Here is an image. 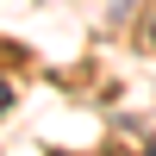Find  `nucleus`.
<instances>
[{
	"label": "nucleus",
	"mask_w": 156,
	"mask_h": 156,
	"mask_svg": "<svg viewBox=\"0 0 156 156\" xmlns=\"http://www.w3.org/2000/svg\"><path fill=\"white\" fill-rule=\"evenodd\" d=\"M6 100H12V94H6V81H0V106H6Z\"/></svg>",
	"instance_id": "obj_1"
},
{
	"label": "nucleus",
	"mask_w": 156,
	"mask_h": 156,
	"mask_svg": "<svg viewBox=\"0 0 156 156\" xmlns=\"http://www.w3.org/2000/svg\"><path fill=\"white\" fill-rule=\"evenodd\" d=\"M150 44H156V12H150Z\"/></svg>",
	"instance_id": "obj_2"
}]
</instances>
